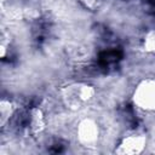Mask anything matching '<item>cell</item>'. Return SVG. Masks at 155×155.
Instances as JSON below:
<instances>
[{
	"instance_id": "6",
	"label": "cell",
	"mask_w": 155,
	"mask_h": 155,
	"mask_svg": "<svg viewBox=\"0 0 155 155\" xmlns=\"http://www.w3.org/2000/svg\"><path fill=\"white\" fill-rule=\"evenodd\" d=\"M143 47L147 52L155 54V30H150L143 40Z\"/></svg>"
},
{
	"instance_id": "1",
	"label": "cell",
	"mask_w": 155,
	"mask_h": 155,
	"mask_svg": "<svg viewBox=\"0 0 155 155\" xmlns=\"http://www.w3.org/2000/svg\"><path fill=\"white\" fill-rule=\"evenodd\" d=\"M96 90L87 82H73L64 86L61 98L64 105L71 110H80L87 107L94 98Z\"/></svg>"
},
{
	"instance_id": "4",
	"label": "cell",
	"mask_w": 155,
	"mask_h": 155,
	"mask_svg": "<svg viewBox=\"0 0 155 155\" xmlns=\"http://www.w3.org/2000/svg\"><path fill=\"white\" fill-rule=\"evenodd\" d=\"M147 147V136L142 132H130L124 136L115 147V153L117 154H140Z\"/></svg>"
},
{
	"instance_id": "7",
	"label": "cell",
	"mask_w": 155,
	"mask_h": 155,
	"mask_svg": "<svg viewBox=\"0 0 155 155\" xmlns=\"http://www.w3.org/2000/svg\"><path fill=\"white\" fill-rule=\"evenodd\" d=\"M85 7L87 8H91L93 10L94 7H98V4H99V0H80Z\"/></svg>"
},
{
	"instance_id": "5",
	"label": "cell",
	"mask_w": 155,
	"mask_h": 155,
	"mask_svg": "<svg viewBox=\"0 0 155 155\" xmlns=\"http://www.w3.org/2000/svg\"><path fill=\"white\" fill-rule=\"evenodd\" d=\"M0 115H1V126L5 127L6 124H10L16 115V107L11 101L2 99L0 104Z\"/></svg>"
},
{
	"instance_id": "2",
	"label": "cell",
	"mask_w": 155,
	"mask_h": 155,
	"mask_svg": "<svg viewBox=\"0 0 155 155\" xmlns=\"http://www.w3.org/2000/svg\"><path fill=\"white\" fill-rule=\"evenodd\" d=\"M133 104L149 114H155V78L142 80L134 87L132 94Z\"/></svg>"
},
{
	"instance_id": "3",
	"label": "cell",
	"mask_w": 155,
	"mask_h": 155,
	"mask_svg": "<svg viewBox=\"0 0 155 155\" xmlns=\"http://www.w3.org/2000/svg\"><path fill=\"white\" fill-rule=\"evenodd\" d=\"M101 130L98 122L92 117L82 119L76 126L78 142L86 148H92L98 144Z\"/></svg>"
}]
</instances>
